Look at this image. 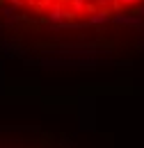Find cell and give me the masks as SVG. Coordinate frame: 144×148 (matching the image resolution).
<instances>
[{"instance_id": "obj_1", "label": "cell", "mask_w": 144, "mask_h": 148, "mask_svg": "<svg viewBox=\"0 0 144 148\" xmlns=\"http://www.w3.org/2000/svg\"><path fill=\"white\" fill-rule=\"evenodd\" d=\"M21 7H30L39 14L62 16L71 21L124 16L144 7V0H14Z\"/></svg>"}]
</instances>
